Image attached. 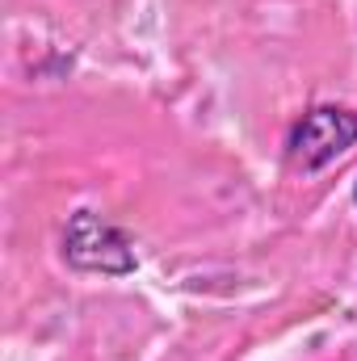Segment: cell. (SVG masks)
Wrapping results in <instances>:
<instances>
[{"label": "cell", "mask_w": 357, "mask_h": 361, "mask_svg": "<svg viewBox=\"0 0 357 361\" xmlns=\"http://www.w3.org/2000/svg\"><path fill=\"white\" fill-rule=\"evenodd\" d=\"M63 261L76 273H101V277H131L139 269L135 244L122 227H114L105 214L89 206L68 214L63 227Z\"/></svg>", "instance_id": "1"}, {"label": "cell", "mask_w": 357, "mask_h": 361, "mask_svg": "<svg viewBox=\"0 0 357 361\" xmlns=\"http://www.w3.org/2000/svg\"><path fill=\"white\" fill-rule=\"evenodd\" d=\"M357 143V109L349 105H311L303 109L286 130V160L303 173H320L332 160H341Z\"/></svg>", "instance_id": "2"}, {"label": "cell", "mask_w": 357, "mask_h": 361, "mask_svg": "<svg viewBox=\"0 0 357 361\" xmlns=\"http://www.w3.org/2000/svg\"><path fill=\"white\" fill-rule=\"evenodd\" d=\"M353 206H357V180H353Z\"/></svg>", "instance_id": "3"}]
</instances>
